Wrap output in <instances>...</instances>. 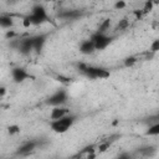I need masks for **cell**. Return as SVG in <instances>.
<instances>
[{
  "instance_id": "obj_1",
  "label": "cell",
  "mask_w": 159,
  "mask_h": 159,
  "mask_svg": "<svg viewBox=\"0 0 159 159\" xmlns=\"http://www.w3.org/2000/svg\"><path fill=\"white\" fill-rule=\"evenodd\" d=\"M47 21V11L42 5H36L32 7L31 14L26 16L22 21L24 26H30V25H39Z\"/></svg>"
},
{
  "instance_id": "obj_2",
  "label": "cell",
  "mask_w": 159,
  "mask_h": 159,
  "mask_svg": "<svg viewBox=\"0 0 159 159\" xmlns=\"http://www.w3.org/2000/svg\"><path fill=\"white\" fill-rule=\"evenodd\" d=\"M75 119L76 118L71 114H67V116H65L60 119H53L51 122V129L55 133H65L73 125Z\"/></svg>"
},
{
  "instance_id": "obj_3",
  "label": "cell",
  "mask_w": 159,
  "mask_h": 159,
  "mask_svg": "<svg viewBox=\"0 0 159 159\" xmlns=\"http://www.w3.org/2000/svg\"><path fill=\"white\" fill-rule=\"evenodd\" d=\"M81 71L89 78L97 80V78H107L109 76V72L103 67H96V66H87L82 65Z\"/></svg>"
},
{
  "instance_id": "obj_4",
  "label": "cell",
  "mask_w": 159,
  "mask_h": 159,
  "mask_svg": "<svg viewBox=\"0 0 159 159\" xmlns=\"http://www.w3.org/2000/svg\"><path fill=\"white\" fill-rule=\"evenodd\" d=\"M91 40L93 41L96 50H104L112 42V37H109L108 35H106L103 32H98V31L92 35Z\"/></svg>"
},
{
  "instance_id": "obj_5",
  "label": "cell",
  "mask_w": 159,
  "mask_h": 159,
  "mask_svg": "<svg viewBox=\"0 0 159 159\" xmlns=\"http://www.w3.org/2000/svg\"><path fill=\"white\" fill-rule=\"evenodd\" d=\"M66 101H67V93H66V91L58 89L52 96L48 97V99L46 101V103L50 104V106H52V107H55V106H62V104H65Z\"/></svg>"
},
{
  "instance_id": "obj_6",
  "label": "cell",
  "mask_w": 159,
  "mask_h": 159,
  "mask_svg": "<svg viewBox=\"0 0 159 159\" xmlns=\"http://www.w3.org/2000/svg\"><path fill=\"white\" fill-rule=\"evenodd\" d=\"M17 48L22 55H29L34 50V39L32 37H27V39L20 40L19 45H17Z\"/></svg>"
},
{
  "instance_id": "obj_7",
  "label": "cell",
  "mask_w": 159,
  "mask_h": 159,
  "mask_svg": "<svg viewBox=\"0 0 159 159\" xmlns=\"http://www.w3.org/2000/svg\"><path fill=\"white\" fill-rule=\"evenodd\" d=\"M11 76H12V80H14L15 82H24L25 80L30 78L29 72H27L26 70L21 68V67H15V68H12Z\"/></svg>"
},
{
  "instance_id": "obj_8",
  "label": "cell",
  "mask_w": 159,
  "mask_h": 159,
  "mask_svg": "<svg viewBox=\"0 0 159 159\" xmlns=\"http://www.w3.org/2000/svg\"><path fill=\"white\" fill-rule=\"evenodd\" d=\"M67 114H70V109H68V108L62 107V106H55V107L51 109L50 117H51V119L53 120V119H60V118H62V117H65V116H67Z\"/></svg>"
},
{
  "instance_id": "obj_9",
  "label": "cell",
  "mask_w": 159,
  "mask_h": 159,
  "mask_svg": "<svg viewBox=\"0 0 159 159\" xmlns=\"http://www.w3.org/2000/svg\"><path fill=\"white\" fill-rule=\"evenodd\" d=\"M94 51H96V47H94V43L91 39L89 40H83L80 43V52H82L83 55H91Z\"/></svg>"
},
{
  "instance_id": "obj_10",
  "label": "cell",
  "mask_w": 159,
  "mask_h": 159,
  "mask_svg": "<svg viewBox=\"0 0 159 159\" xmlns=\"http://www.w3.org/2000/svg\"><path fill=\"white\" fill-rule=\"evenodd\" d=\"M35 148H36V142H32V140H31V142H26V143H24L22 145L19 147L17 154H19V155H27V154H30L31 152H34Z\"/></svg>"
},
{
  "instance_id": "obj_11",
  "label": "cell",
  "mask_w": 159,
  "mask_h": 159,
  "mask_svg": "<svg viewBox=\"0 0 159 159\" xmlns=\"http://www.w3.org/2000/svg\"><path fill=\"white\" fill-rule=\"evenodd\" d=\"M34 39V50L36 52H40L46 42V35H37V36H32Z\"/></svg>"
},
{
  "instance_id": "obj_12",
  "label": "cell",
  "mask_w": 159,
  "mask_h": 159,
  "mask_svg": "<svg viewBox=\"0 0 159 159\" xmlns=\"http://www.w3.org/2000/svg\"><path fill=\"white\" fill-rule=\"evenodd\" d=\"M0 25H1V27H4V29H10V27H12V25H14L12 17H11L10 15H1V16H0Z\"/></svg>"
},
{
  "instance_id": "obj_13",
  "label": "cell",
  "mask_w": 159,
  "mask_h": 159,
  "mask_svg": "<svg viewBox=\"0 0 159 159\" xmlns=\"http://www.w3.org/2000/svg\"><path fill=\"white\" fill-rule=\"evenodd\" d=\"M145 134L147 135H159V122L153 124V125H150Z\"/></svg>"
},
{
  "instance_id": "obj_14",
  "label": "cell",
  "mask_w": 159,
  "mask_h": 159,
  "mask_svg": "<svg viewBox=\"0 0 159 159\" xmlns=\"http://www.w3.org/2000/svg\"><path fill=\"white\" fill-rule=\"evenodd\" d=\"M61 16L65 17V19H76L77 16H80V12L76 11V10H68V11L61 14Z\"/></svg>"
},
{
  "instance_id": "obj_15",
  "label": "cell",
  "mask_w": 159,
  "mask_h": 159,
  "mask_svg": "<svg viewBox=\"0 0 159 159\" xmlns=\"http://www.w3.org/2000/svg\"><path fill=\"white\" fill-rule=\"evenodd\" d=\"M109 26H111V21L107 19V20H104V21L99 25V27H98V32H103V34H106L107 30L109 29Z\"/></svg>"
},
{
  "instance_id": "obj_16",
  "label": "cell",
  "mask_w": 159,
  "mask_h": 159,
  "mask_svg": "<svg viewBox=\"0 0 159 159\" xmlns=\"http://www.w3.org/2000/svg\"><path fill=\"white\" fill-rule=\"evenodd\" d=\"M153 5H154V1L153 0H148L143 7V12H149L152 9H153Z\"/></svg>"
},
{
  "instance_id": "obj_17",
  "label": "cell",
  "mask_w": 159,
  "mask_h": 159,
  "mask_svg": "<svg viewBox=\"0 0 159 159\" xmlns=\"http://www.w3.org/2000/svg\"><path fill=\"white\" fill-rule=\"evenodd\" d=\"M139 152L143 153L144 155H152V153L154 152V148L153 147H145V148H140Z\"/></svg>"
},
{
  "instance_id": "obj_18",
  "label": "cell",
  "mask_w": 159,
  "mask_h": 159,
  "mask_svg": "<svg viewBox=\"0 0 159 159\" xmlns=\"http://www.w3.org/2000/svg\"><path fill=\"white\" fill-rule=\"evenodd\" d=\"M128 20L127 19H122L120 21H119V24H118V26H117V30H124L127 26H128Z\"/></svg>"
},
{
  "instance_id": "obj_19",
  "label": "cell",
  "mask_w": 159,
  "mask_h": 159,
  "mask_svg": "<svg viewBox=\"0 0 159 159\" xmlns=\"http://www.w3.org/2000/svg\"><path fill=\"white\" fill-rule=\"evenodd\" d=\"M150 51L152 52H158L159 51V40H154L150 45Z\"/></svg>"
},
{
  "instance_id": "obj_20",
  "label": "cell",
  "mask_w": 159,
  "mask_h": 159,
  "mask_svg": "<svg viewBox=\"0 0 159 159\" xmlns=\"http://www.w3.org/2000/svg\"><path fill=\"white\" fill-rule=\"evenodd\" d=\"M135 62H137V60H135V57H133V56H132V57H127V58H125V61H124V63H125V66H127V67L133 66Z\"/></svg>"
},
{
  "instance_id": "obj_21",
  "label": "cell",
  "mask_w": 159,
  "mask_h": 159,
  "mask_svg": "<svg viewBox=\"0 0 159 159\" xmlns=\"http://www.w3.org/2000/svg\"><path fill=\"white\" fill-rule=\"evenodd\" d=\"M114 7H116L117 10H120V9H124V7H125V2H124L123 0H119V1H117V2L114 4Z\"/></svg>"
},
{
  "instance_id": "obj_22",
  "label": "cell",
  "mask_w": 159,
  "mask_h": 159,
  "mask_svg": "<svg viewBox=\"0 0 159 159\" xmlns=\"http://www.w3.org/2000/svg\"><path fill=\"white\" fill-rule=\"evenodd\" d=\"M20 132V128L17 125H10L9 127V133L10 134H15V133H19Z\"/></svg>"
},
{
  "instance_id": "obj_23",
  "label": "cell",
  "mask_w": 159,
  "mask_h": 159,
  "mask_svg": "<svg viewBox=\"0 0 159 159\" xmlns=\"http://www.w3.org/2000/svg\"><path fill=\"white\" fill-rule=\"evenodd\" d=\"M4 93H5V88L2 87V88H1V96H4Z\"/></svg>"
},
{
  "instance_id": "obj_24",
  "label": "cell",
  "mask_w": 159,
  "mask_h": 159,
  "mask_svg": "<svg viewBox=\"0 0 159 159\" xmlns=\"http://www.w3.org/2000/svg\"><path fill=\"white\" fill-rule=\"evenodd\" d=\"M153 1H154V2H159V0H153Z\"/></svg>"
},
{
  "instance_id": "obj_25",
  "label": "cell",
  "mask_w": 159,
  "mask_h": 159,
  "mask_svg": "<svg viewBox=\"0 0 159 159\" xmlns=\"http://www.w3.org/2000/svg\"><path fill=\"white\" fill-rule=\"evenodd\" d=\"M158 118H159V114H158Z\"/></svg>"
}]
</instances>
